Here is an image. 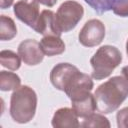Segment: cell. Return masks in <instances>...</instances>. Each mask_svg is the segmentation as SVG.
I'll list each match as a JSON object with an SVG mask.
<instances>
[{
	"label": "cell",
	"mask_w": 128,
	"mask_h": 128,
	"mask_svg": "<svg viewBox=\"0 0 128 128\" xmlns=\"http://www.w3.org/2000/svg\"><path fill=\"white\" fill-rule=\"evenodd\" d=\"M80 126L85 127V128H90V127H93V128H97V127L109 128L110 127V122L105 116H103L101 114H97V113H92L89 116L83 118V121L80 124Z\"/></svg>",
	"instance_id": "cell-17"
},
{
	"label": "cell",
	"mask_w": 128,
	"mask_h": 128,
	"mask_svg": "<svg viewBox=\"0 0 128 128\" xmlns=\"http://www.w3.org/2000/svg\"><path fill=\"white\" fill-rule=\"evenodd\" d=\"M40 4L44 5V6H47V7H53L56 3H57V0H37Z\"/></svg>",
	"instance_id": "cell-21"
},
{
	"label": "cell",
	"mask_w": 128,
	"mask_h": 128,
	"mask_svg": "<svg viewBox=\"0 0 128 128\" xmlns=\"http://www.w3.org/2000/svg\"><path fill=\"white\" fill-rule=\"evenodd\" d=\"M20 84L21 79L16 73L8 71L0 72V89L2 91L16 90L20 87Z\"/></svg>",
	"instance_id": "cell-15"
},
{
	"label": "cell",
	"mask_w": 128,
	"mask_h": 128,
	"mask_svg": "<svg viewBox=\"0 0 128 128\" xmlns=\"http://www.w3.org/2000/svg\"><path fill=\"white\" fill-rule=\"evenodd\" d=\"M0 63L3 67L16 71L21 66V58L19 54H16L11 50H2L0 52Z\"/></svg>",
	"instance_id": "cell-16"
},
{
	"label": "cell",
	"mask_w": 128,
	"mask_h": 128,
	"mask_svg": "<svg viewBox=\"0 0 128 128\" xmlns=\"http://www.w3.org/2000/svg\"><path fill=\"white\" fill-rule=\"evenodd\" d=\"M126 53H127V56H128V39L126 41Z\"/></svg>",
	"instance_id": "cell-24"
},
{
	"label": "cell",
	"mask_w": 128,
	"mask_h": 128,
	"mask_svg": "<svg viewBox=\"0 0 128 128\" xmlns=\"http://www.w3.org/2000/svg\"><path fill=\"white\" fill-rule=\"evenodd\" d=\"M116 120L119 128H128V107L122 108L117 112Z\"/></svg>",
	"instance_id": "cell-20"
},
{
	"label": "cell",
	"mask_w": 128,
	"mask_h": 128,
	"mask_svg": "<svg viewBox=\"0 0 128 128\" xmlns=\"http://www.w3.org/2000/svg\"><path fill=\"white\" fill-rule=\"evenodd\" d=\"M13 11L20 21L35 29L40 17L39 2L37 0H19L14 4Z\"/></svg>",
	"instance_id": "cell-6"
},
{
	"label": "cell",
	"mask_w": 128,
	"mask_h": 128,
	"mask_svg": "<svg viewBox=\"0 0 128 128\" xmlns=\"http://www.w3.org/2000/svg\"><path fill=\"white\" fill-rule=\"evenodd\" d=\"M17 34V27L12 18L1 15L0 16V39L2 41H9Z\"/></svg>",
	"instance_id": "cell-14"
},
{
	"label": "cell",
	"mask_w": 128,
	"mask_h": 128,
	"mask_svg": "<svg viewBox=\"0 0 128 128\" xmlns=\"http://www.w3.org/2000/svg\"><path fill=\"white\" fill-rule=\"evenodd\" d=\"M13 4V0H0V7L1 9L9 8Z\"/></svg>",
	"instance_id": "cell-22"
},
{
	"label": "cell",
	"mask_w": 128,
	"mask_h": 128,
	"mask_svg": "<svg viewBox=\"0 0 128 128\" xmlns=\"http://www.w3.org/2000/svg\"><path fill=\"white\" fill-rule=\"evenodd\" d=\"M94 97L99 112L112 113L128 97V82L123 76H114L97 87Z\"/></svg>",
	"instance_id": "cell-1"
},
{
	"label": "cell",
	"mask_w": 128,
	"mask_h": 128,
	"mask_svg": "<svg viewBox=\"0 0 128 128\" xmlns=\"http://www.w3.org/2000/svg\"><path fill=\"white\" fill-rule=\"evenodd\" d=\"M36 108L37 95L31 87L23 85L13 91L10 99V115L15 122L28 123L34 118Z\"/></svg>",
	"instance_id": "cell-2"
},
{
	"label": "cell",
	"mask_w": 128,
	"mask_h": 128,
	"mask_svg": "<svg viewBox=\"0 0 128 128\" xmlns=\"http://www.w3.org/2000/svg\"><path fill=\"white\" fill-rule=\"evenodd\" d=\"M40 46L43 53L47 56H55L62 54L65 51V43L56 35L44 36L40 41Z\"/></svg>",
	"instance_id": "cell-13"
},
{
	"label": "cell",
	"mask_w": 128,
	"mask_h": 128,
	"mask_svg": "<svg viewBox=\"0 0 128 128\" xmlns=\"http://www.w3.org/2000/svg\"><path fill=\"white\" fill-rule=\"evenodd\" d=\"M78 72L79 69L70 63H59L51 70L50 81L56 89L65 91L70 81Z\"/></svg>",
	"instance_id": "cell-7"
},
{
	"label": "cell",
	"mask_w": 128,
	"mask_h": 128,
	"mask_svg": "<svg viewBox=\"0 0 128 128\" xmlns=\"http://www.w3.org/2000/svg\"><path fill=\"white\" fill-rule=\"evenodd\" d=\"M84 15L83 6L73 0L63 2L56 12V22L61 33L73 30Z\"/></svg>",
	"instance_id": "cell-4"
},
{
	"label": "cell",
	"mask_w": 128,
	"mask_h": 128,
	"mask_svg": "<svg viewBox=\"0 0 128 128\" xmlns=\"http://www.w3.org/2000/svg\"><path fill=\"white\" fill-rule=\"evenodd\" d=\"M34 30L39 34H42L43 36H61L62 34L57 26L56 14L51 10H43L40 13V17Z\"/></svg>",
	"instance_id": "cell-10"
},
{
	"label": "cell",
	"mask_w": 128,
	"mask_h": 128,
	"mask_svg": "<svg viewBox=\"0 0 128 128\" xmlns=\"http://www.w3.org/2000/svg\"><path fill=\"white\" fill-rule=\"evenodd\" d=\"M105 37V26L98 19L88 20L79 32L78 39L80 44L85 47L99 45Z\"/></svg>",
	"instance_id": "cell-5"
},
{
	"label": "cell",
	"mask_w": 128,
	"mask_h": 128,
	"mask_svg": "<svg viewBox=\"0 0 128 128\" xmlns=\"http://www.w3.org/2000/svg\"><path fill=\"white\" fill-rule=\"evenodd\" d=\"M112 11L118 16L128 17V0H120L119 2H117L113 6Z\"/></svg>",
	"instance_id": "cell-19"
},
{
	"label": "cell",
	"mask_w": 128,
	"mask_h": 128,
	"mask_svg": "<svg viewBox=\"0 0 128 128\" xmlns=\"http://www.w3.org/2000/svg\"><path fill=\"white\" fill-rule=\"evenodd\" d=\"M17 50L21 60L29 66L40 64L45 55L41 49L40 43L35 39H26L22 41Z\"/></svg>",
	"instance_id": "cell-8"
},
{
	"label": "cell",
	"mask_w": 128,
	"mask_h": 128,
	"mask_svg": "<svg viewBox=\"0 0 128 128\" xmlns=\"http://www.w3.org/2000/svg\"><path fill=\"white\" fill-rule=\"evenodd\" d=\"M93 86L94 84L91 77L79 71L70 81L64 92L66 93V95L69 97L70 100H74L91 92Z\"/></svg>",
	"instance_id": "cell-9"
},
{
	"label": "cell",
	"mask_w": 128,
	"mask_h": 128,
	"mask_svg": "<svg viewBox=\"0 0 128 128\" xmlns=\"http://www.w3.org/2000/svg\"><path fill=\"white\" fill-rule=\"evenodd\" d=\"M71 103H72V109L74 110L76 115L80 118H85L89 116L90 114L94 113V111L97 109L95 97L90 92L84 96L71 100Z\"/></svg>",
	"instance_id": "cell-12"
},
{
	"label": "cell",
	"mask_w": 128,
	"mask_h": 128,
	"mask_svg": "<svg viewBox=\"0 0 128 128\" xmlns=\"http://www.w3.org/2000/svg\"><path fill=\"white\" fill-rule=\"evenodd\" d=\"M97 14H103L112 10L113 6L120 0H84Z\"/></svg>",
	"instance_id": "cell-18"
},
{
	"label": "cell",
	"mask_w": 128,
	"mask_h": 128,
	"mask_svg": "<svg viewBox=\"0 0 128 128\" xmlns=\"http://www.w3.org/2000/svg\"><path fill=\"white\" fill-rule=\"evenodd\" d=\"M52 126L54 128H77L80 127L78 116L72 108L63 107L58 109L52 118Z\"/></svg>",
	"instance_id": "cell-11"
},
{
	"label": "cell",
	"mask_w": 128,
	"mask_h": 128,
	"mask_svg": "<svg viewBox=\"0 0 128 128\" xmlns=\"http://www.w3.org/2000/svg\"><path fill=\"white\" fill-rule=\"evenodd\" d=\"M122 61V54L118 48L111 45L101 46L90 59L93 68L92 78L102 80L109 77Z\"/></svg>",
	"instance_id": "cell-3"
},
{
	"label": "cell",
	"mask_w": 128,
	"mask_h": 128,
	"mask_svg": "<svg viewBox=\"0 0 128 128\" xmlns=\"http://www.w3.org/2000/svg\"><path fill=\"white\" fill-rule=\"evenodd\" d=\"M122 76L127 80V82H128V65L127 66H124L123 68H122Z\"/></svg>",
	"instance_id": "cell-23"
}]
</instances>
